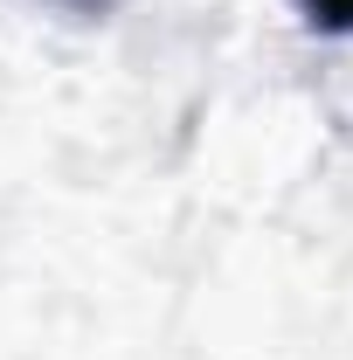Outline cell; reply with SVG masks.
Wrapping results in <instances>:
<instances>
[{"mask_svg":"<svg viewBox=\"0 0 353 360\" xmlns=\"http://www.w3.org/2000/svg\"><path fill=\"white\" fill-rule=\"evenodd\" d=\"M298 14L319 35H353V0H298Z\"/></svg>","mask_w":353,"mask_h":360,"instance_id":"6da1fadb","label":"cell"},{"mask_svg":"<svg viewBox=\"0 0 353 360\" xmlns=\"http://www.w3.org/2000/svg\"><path fill=\"white\" fill-rule=\"evenodd\" d=\"M63 7H70V14H111L118 0H63Z\"/></svg>","mask_w":353,"mask_h":360,"instance_id":"7a4b0ae2","label":"cell"}]
</instances>
